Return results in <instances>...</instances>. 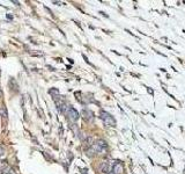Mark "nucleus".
Masks as SVG:
<instances>
[{
	"mask_svg": "<svg viewBox=\"0 0 185 174\" xmlns=\"http://www.w3.org/2000/svg\"><path fill=\"white\" fill-rule=\"evenodd\" d=\"M0 98H3V91H1V88H0Z\"/></svg>",
	"mask_w": 185,
	"mask_h": 174,
	"instance_id": "obj_8",
	"label": "nucleus"
},
{
	"mask_svg": "<svg viewBox=\"0 0 185 174\" xmlns=\"http://www.w3.org/2000/svg\"><path fill=\"white\" fill-rule=\"evenodd\" d=\"M0 114H1L3 116H7V112H5V108L1 106V108H0Z\"/></svg>",
	"mask_w": 185,
	"mask_h": 174,
	"instance_id": "obj_6",
	"label": "nucleus"
},
{
	"mask_svg": "<svg viewBox=\"0 0 185 174\" xmlns=\"http://www.w3.org/2000/svg\"><path fill=\"white\" fill-rule=\"evenodd\" d=\"M112 173L113 174H122L123 173V166L120 163H117L114 164L113 167H112Z\"/></svg>",
	"mask_w": 185,
	"mask_h": 174,
	"instance_id": "obj_3",
	"label": "nucleus"
},
{
	"mask_svg": "<svg viewBox=\"0 0 185 174\" xmlns=\"http://www.w3.org/2000/svg\"><path fill=\"white\" fill-rule=\"evenodd\" d=\"M82 115H83V118L88 122V116H89V121L91 122L92 121V118H94V116H92V113L90 112V110H88V109H83L82 110Z\"/></svg>",
	"mask_w": 185,
	"mask_h": 174,
	"instance_id": "obj_4",
	"label": "nucleus"
},
{
	"mask_svg": "<svg viewBox=\"0 0 185 174\" xmlns=\"http://www.w3.org/2000/svg\"><path fill=\"white\" fill-rule=\"evenodd\" d=\"M7 17H8V19H11V20H12V19H13V16H12V15H9V14H8V15H7Z\"/></svg>",
	"mask_w": 185,
	"mask_h": 174,
	"instance_id": "obj_9",
	"label": "nucleus"
},
{
	"mask_svg": "<svg viewBox=\"0 0 185 174\" xmlns=\"http://www.w3.org/2000/svg\"><path fill=\"white\" fill-rule=\"evenodd\" d=\"M66 115H67L68 117H71V121H73V122H77V121L79 120V117H80L79 112L75 109L74 107H72V106L68 108V110H67Z\"/></svg>",
	"mask_w": 185,
	"mask_h": 174,
	"instance_id": "obj_2",
	"label": "nucleus"
},
{
	"mask_svg": "<svg viewBox=\"0 0 185 174\" xmlns=\"http://www.w3.org/2000/svg\"><path fill=\"white\" fill-rule=\"evenodd\" d=\"M100 116H101V118H102V121L104 122L105 125H111V126H114V125H116V121H114V118H113L109 113L102 110V112L100 113Z\"/></svg>",
	"mask_w": 185,
	"mask_h": 174,
	"instance_id": "obj_1",
	"label": "nucleus"
},
{
	"mask_svg": "<svg viewBox=\"0 0 185 174\" xmlns=\"http://www.w3.org/2000/svg\"><path fill=\"white\" fill-rule=\"evenodd\" d=\"M82 174H86V173H82Z\"/></svg>",
	"mask_w": 185,
	"mask_h": 174,
	"instance_id": "obj_10",
	"label": "nucleus"
},
{
	"mask_svg": "<svg viewBox=\"0 0 185 174\" xmlns=\"http://www.w3.org/2000/svg\"><path fill=\"white\" fill-rule=\"evenodd\" d=\"M4 153H5V149H4L1 145H0V157L4 156Z\"/></svg>",
	"mask_w": 185,
	"mask_h": 174,
	"instance_id": "obj_7",
	"label": "nucleus"
},
{
	"mask_svg": "<svg viewBox=\"0 0 185 174\" xmlns=\"http://www.w3.org/2000/svg\"><path fill=\"white\" fill-rule=\"evenodd\" d=\"M101 171H102L103 173H108V172H109V163H106V161L102 163V165H101Z\"/></svg>",
	"mask_w": 185,
	"mask_h": 174,
	"instance_id": "obj_5",
	"label": "nucleus"
}]
</instances>
